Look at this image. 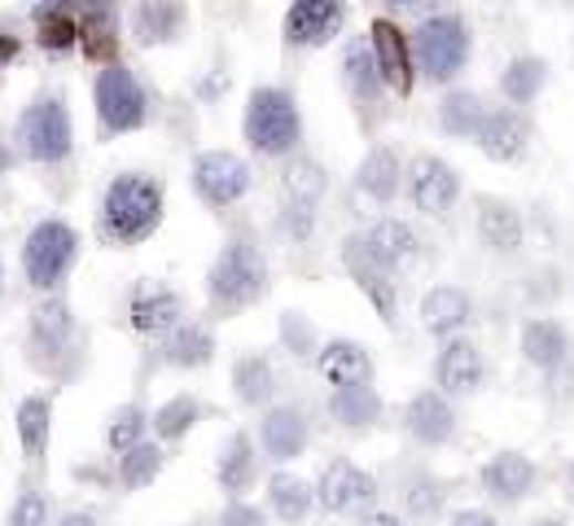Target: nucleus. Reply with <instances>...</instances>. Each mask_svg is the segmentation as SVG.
I'll list each match as a JSON object with an SVG mask.
<instances>
[{"label": "nucleus", "mask_w": 574, "mask_h": 526, "mask_svg": "<svg viewBox=\"0 0 574 526\" xmlns=\"http://www.w3.org/2000/svg\"><path fill=\"white\" fill-rule=\"evenodd\" d=\"M408 198L417 211L426 215H448L460 198V176L452 162L435 158V154H421L413 167H408Z\"/></svg>", "instance_id": "1a4fd4ad"}, {"label": "nucleus", "mask_w": 574, "mask_h": 526, "mask_svg": "<svg viewBox=\"0 0 574 526\" xmlns=\"http://www.w3.org/2000/svg\"><path fill=\"white\" fill-rule=\"evenodd\" d=\"M158 470H163V448L158 443H136L132 452H123V461H118V478H123V487H149L154 478H158Z\"/></svg>", "instance_id": "4c0bfd02"}, {"label": "nucleus", "mask_w": 574, "mask_h": 526, "mask_svg": "<svg viewBox=\"0 0 574 526\" xmlns=\"http://www.w3.org/2000/svg\"><path fill=\"white\" fill-rule=\"evenodd\" d=\"M544 84H549V62L535 57V53L513 57V62L504 66V75H500V93H504L513 106H531Z\"/></svg>", "instance_id": "bb28decb"}, {"label": "nucleus", "mask_w": 574, "mask_h": 526, "mask_svg": "<svg viewBox=\"0 0 574 526\" xmlns=\"http://www.w3.org/2000/svg\"><path fill=\"white\" fill-rule=\"evenodd\" d=\"M473 140H478V149H482L491 162H513V158H522L526 145H531V119H526L522 111H513V106L487 111V119H482V128H478Z\"/></svg>", "instance_id": "4468645a"}, {"label": "nucleus", "mask_w": 574, "mask_h": 526, "mask_svg": "<svg viewBox=\"0 0 574 526\" xmlns=\"http://www.w3.org/2000/svg\"><path fill=\"white\" fill-rule=\"evenodd\" d=\"M232 391L241 403H268L272 391H276V374L263 356H241L232 365Z\"/></svg>", "instance_id": "72a5a7b5"}, {"label": "nucleus", "mask_w": 574, "mask_h": 526, "mask_svg": "<svg viewBox=\"0 0 574 526\" xmlns=\"http://www.w3.org/2000/svg\"><path fill=\"white\" fill-rule=\"evenodd\" d=\"M478 238L495 255H518L522 238H526V224L504 198H478Z\"/></svg>", "instance_id": "a211bd4d"}, {"label": "nucleus", "mask_w": 574, "mask_h": 526, "mask_svg": "<svg viewBox=\"0 0 574 526\" xmlns=\"http://www.w3.org/2000/svg\"><path fill=\"white\" fill-rule=\"evenodd\" d=\"M220 526H263V514L254 505H246V501H232L229 509H225V518H220Z\"/></svg>", "instance_id": "de8ad7c7"}, {"label": "nucleus", "mask_w": 574, "mask_h": 526, "mask_svg": "<svg viewBox=\"0 0 574 526\" xmlns=\"http://www.w3.org/2000/svg\"><path fill=\"white\" fill-rule=\"evenodd\" d=\"M180 316H185V298L176 290H163V285H140L127 303V320L136 334L180 329Z\"/></svg>", "instance_id": "f3484780"}, {"label": "nucleus", "mask_w": 574, "mask_h": 526, "mask_svg": "<svg viewBox=\"0 0 574 526\" xmlns=\"http://www.w3.org/2000/svg\"><path fill=\"white\" fill-rule=\"evenodd\" d=\"M359 526H408V523H404L399 514H386V509H377V514H368V518H364Z\"/></svg>", "instance_id": "8fccbe9b"}, {"label": "nucleus", "mask_w": 574, "mask_h": 526, "mask_svg": "<svg viewBox=\"0 0 574 526\" xmlns=\"http://www.w3.org/2000/svg\"><path fill=\"white\" fill-rule=\"evenodd\" d=\"M49 421H53V403L49 394H27L18 403V439H22V452L31 461H44V448H49Z\"/></svg>", "instance_id": "c756f323"}, {"label": "nucleus", "mask_w": 574, "mask_h": 526, "mask_svg": "<svg viewBox=\"0 0 574 526\" xmlns=\"http://www.w3.org/2000/svg\"><path fill=\"white\" fill-rule=\"evenodd\" d=\"M330 412L346 430H364V425H373L382 417V394L373 391L368 382L364 387H338L330 394Z\"/></svg>", "instance_id": "cd10ccee"}, {"label": "nucleus", "mask_w": 574, "mask_h": 526, "mask_svg": "<svg viewBox=\"0 0 574 526\" xmlns=\"http://www.w3.org/2000/svg\"><path fill=\"white\" fill-rule=\"evenodd\" d=\"M312 496L316 492L303 478H294V474H272L268 478V501H272V509H276L281 523H303L307 509H312Z\"/></svg>", "instance_id": "473e14b6"}, {"label": "nucleus", "mask_w": 574, "mask_h": 526, "mask_svg": "<svg viewBox=\"0 0 574 526\" xmlns=\"http://www.w3.org/2000/svg\"><path fill=\"white\" fill-rule=\"evenodd\" d=\"M18 140L35 162H62L71 154V115L58 97H35L18 115Z\"/></svg>", "instance_id": "423d86ee"}, {"label": "nucleus", "mask_w": 574, "mask_h": 526, "mask_svg": "<svg viewBox=\"0 0 574 526\" xmlns=\"http://www.w3.org/2000/svg\"><path fill=\"white\" fill-rule=\"evenodd\" d=\"M71 338H75V320H71V307L62 298H49L35 307L31 316V356L40 369H58V360L71 351Z\"/></svg>", "instance_id": "f8f14e48"}, {"label": "nucleus", "mask_w": 574, "mask_h": 526, "mask_svg": "<svg viewBox=\"0 0 574 526\" xmlns=\"http://www.w3.org/2000/svg\"><path fill=\"white\" fill-rule=\"evenodd\" d=\"M303 136V119L299 106L285 88H254L246 102V140L259 154H290Z\"/></svg>", "instance_id": "7ed1b4c3"}, {"label": "nucleus", "mask_w": 574, "mask_h": 526, "mask_svg": "<svg viewBox=\"0 0 574 526\" xmlns=\"http://www.w3.org/2000/svg\"><path fill=\"white\" fill-rule=\"evenodd\" d=\"M163 356H167V365H176V369H198V365H207V360L216 356V338H211L202 325H180V329H171Z\"/></svg>", "instance_id": "2f4dec72"}, {"label": "nucleus", "mask_w": 574, "mask_h": 526, "mask_svg": "<svg viewBox=\"0 0 574 526\" xmlns=\"http://www.w3.org/2000/svg\"><path fill=\"white\" fill-rule=\"evenodd\" d=\"M473 320V298L460 290V285H435L426 298H421V325L439 338L452 343V334H460L465 325Z\"/></svg>", "instance_id": "4be33fe9"}, {"label": "nucleus", "mask_w": 574, "mask_h": 526, "mask_svg": "<svg viewBox=\"0 0 574 526\" xmlns=\"http://www.w3.org/2000/svg\"><path fill=\"white\" fill-rule=\"evenodd\" d=\"M216 478H220V487L229 492L232 501H237L241 492H250V483H254V448H250L246 434H232L229 443H225L220 465H216Z\"/></svg>", "instance_id": "7c9ffc66"}, {"label": "nucleus", "mask_w": 574, "mask_h": 526, "mask_svg": "<svg viewBox=\"0 0 574 526\" xmlns=\"http://www.w3.org/2000/svg\"><path fill=\"white\" fill-rule=\"evenodd\" d=\"M49 523V505H44V492L40 487H27L9 514V526H44Z\"/></svg>", "instance_id": "c03bdc74"}, {"label": "nucleus", "mask_w": 574, "mask_h": 526, "mask_svg": "<svg viewBox=\"0 0 574 526\" xmlns=\"http://www.w3.org/2000/svg\"><path fill=\"white\" fill-rule=\"evenodd\" d=\"M281 185H285V202H299V207H316L330 180H325V167H321V162H312V158H294V162L285 167Z\"/></svg>", "instance_id": "e433bc0d"}, {"label": "nucleus", "mask_w": 574, "mask_h": 526, "mask_svg": "<svg viewBox=\"0 0 574 526\" xmlns=\"http://www.w3.org/2000/svg\"><path fill=\"white\" fill-rule=\"evenodd\" d=\"M211 303L216 307H250L254 298H263V290H268V263L259 255V246H250V242H241V238H232L229 246L220 251V260L211 267Z\"/></svg>", "instance_id": "20e7f679"}, {"label": "nucleus", "mask_w": 574, "mask_h": 526, "mask_svg": "<svg viewBox=\"0 0 574 526\" xmlns=\"http://www.w3.org/2000/svg\"><path fill=\"white\" fill-rule=\"evenodd\" d=\"M194 189L211 207H232L250 189V167L229 149H207L194 158Z\"/></svg>", "instance_id": "6e6552de"}, {"label": "nucleus", "mask_w": 574, "mask_h": 526, "mask_svg": "<svg viewBox=\"0 0 574 526\" xmlns=\"http://www.w3.org/2000/svg\"><path fill=\"white\" fill-rule=\"evenodd\" d=\"M522 356H526V365H535V369H544V374L562 369L566 356H571V334H566V325H557V320H549V316L526 320V329H522Z\"/></svg>", "instance_id": "b1692460"}, {"label": "nucleus", "mask_w": 574, "mask_h": 526, "mask_svg": "<svg viewBox=\"0 0 574 526\" xmlns=\"http://www.w3.org/2000/svg\"><path fill=\"white\" fill-rule=\"evenodd\" d=\"M355 185H359V193H368L373 202H390V198L399 193V154L386 149V145L368 149V158H364L359 171H355Z\"/></svg>", "instance_id": "a878e982"}, {"label": "nucleus", "mask_w": 574, "mask_h": 526, "mask_svg": "<svg viewBox=\"0 0 574 526\" xmlns=\"http://www.w3.org/2000/svg\"><path fill=\"white\" fill-rule=\"evenodd\" d=\"M435 378H439V391L443 394H473L487 382V360L478 351V343L469 338H452L439 360H435Z\"/></svg>", "instance_id": "dca6fc26"}, {"label": "nucleus", "mask_w": 574, "mask_h": 526, "mask_svg": "<svg viewBox=\"0 0 574 526\" xmlns=\"http://www.w3.org/2000/svg\"><path fill=\"white\" fill-rule=\"evenodd\" d=\"M404 425L417 443L426 448H443L457 434V408L443 391H421L413 394V403L404 408Z\"/></svg>", "instance_id": "2eb2a0df"}, {"label": "nucleus", "mask_w": 574, "mask_h": 526, "mask_svg": "<svg viewBox=\"0 0 574 526\" xmlns=\"http://www.w3.org/2000/svg\"><path fill=\"white\" fill-rule=\"evenodd\" d=\"M13 53H18V40H13V35H0V66H4Z\"/></svg>", "instance_id": "603ef678"}, {"label": "nucleus", "mask_w": 574, "mask_h": 526, "mask_svg": "<svg viewBox=\"0 0 574 526\" xmlns=\"http://www.w3.org/2000/svg\"><path fill=\"white\" fill-rule=\"evenodd\" d=\"M343 263H346V272L355 276V285L373 298V307L382 312V320L395 325V281H390V272L368 260V251H364L359 238H351V242L343 246Z\"/></svg>", "instance_id": "412c9836"}, {"label": "nucleus", "mask_w": 574, "mask_h": 526, "mask_svg": "<svg viewBox=\"0 0 574 526\" xmlns=\"http://www.w3.org/2000/svg\"><path fill=\"white\" fill-rule=\"evenodd\" d=\"M417 71L430 84H452L469 62V27L460 13H435L413 31Z\"/></svg>", "instance_id": "f03ea898"}, {"label": "nucleus", "mask_w": 574, "mask_h": 526, "mask_svg": "<svg viewBox=\"0 0 574 526\" xmlns=\"http://www.w3.org/2000/svg\"><path fill=\"white\" fill-rule=\"evenodd\" d=\"M259 443L272 461H294L307 448V417L299 408H272L259 425Z\"/></svg>", "instance_id": "393cba45"}, {"label": "nucleus", "mask_w": 574, "mask_h": 526, "mask_svg": "<svg viewBox=\"0 0 574 526\" xmlns=\"http://www.w3.org/2000/svg\"><path fill=\"white\" fill-rule=\"evenodd\" d=\"M58 526H102V523H97L93 514H66V518H62Z\"/></svg>", "instance_id": "3c124183"}, {"label": "nucleus", "mask_w": 574, "mask_h": 526, "mask_svg": "<svg viewBox=\"0 0 574 526\" xmlns=\"http://www.w3.org/2000/svg\"><path fill=\"white\" fill-rule=\"evenodd\" d=\"M35 22H40V40H44L49 49H66V44H75V35H80V22L71 18L66 4H49V9H40Z\"/></svg>", "instance_id": "ea45409f"}, {"label": "nucleus", "mask_w": 574, "mask_h": 526, "mask_svg": "<svg viewBox=\"0 0 574 526\" xmlns=\"http://www.w3.org/2000/svg\"><path fill=\"white\" fill-rule=\"evenodd\" d=\"M346 9L334 0H299L285 13V40L290 44H325L330 35H338Z\"/></svg>", "instance_id": "aec40b11"}, {"label": "nucleus", "mask_w": 574, "mask_h": 526, "mask_svg": "<svg viewBox=\"0 0 574 526\" xmlns=\"http://www.w3.org/2000/svg\"><path fill=\"white\" fill-rule=\"evenodd\" d=\"M482 119H487V106H482V97L469 93V88L448 93L443 106H439V124H443V132H452V136H478Z\"/></svg>", "instance_id": "f704fd0d"}, {"label": "nucleus", "mask_w": 574, "mask_h": 526, "mask_svg": "<svg viewBox=\"0 0 574 526\" xmlns=\"http://www.w3.org/2000/svg\"><path fill=\"white\" fill-rule=\"evenodd\" d=\"M145 425H149V417L140 412V408H123L115 421H111V448L118 452H132L136 443H145L140 434H145Z\"/></svg>", "instance_id": "79ce46f5"}, {"label": "nucleus", "mask_w": 574, "mask_h": 526, "mask_svg": "<svg viewBox=\"0 0 574 526\" xmlns=\"http://www.w3.org/2000/svg\"><path fill=\"white\" fill-rule=\"evenodd\" d=\"M571 487H574V465H571Z\"/></svg>", "instance_id": "5fc2aeb1"}, {"label": "nucleus", "mask_w": 574, "mask_h": 526, "mask_svg": "<svg viewBox=\"0 0 574 526\" xmlns=\"http://www.w3.org/2000/svg\"><path fill=\"white\" fill-rule=\"evenodd\" d=\"M281 229L294 238V242H307L312 229H316V207H299V202H285V215H281Z\"/></svg>", "instance_id": "a18cd8bd"}, {"label": "nucleus", "mask_w": 574, "mask_h": 526, "mask_svg": "<svg viewBox=\"0 0 574 526\" xmlns=\"http://www.w3.org/2000/svg\"><path fill=\"white\" fill-rule=\"evenodd\" d=\"M163 220V189L158 180L149 176H115L111 189H106V202H102V224H106V238L111 242H140L158 229Z\"/></svg>", "instance_id": "f257e3e1"}, {"label": "nucleus", "mask_w": 574, "mask_h": 526, "mask_svg": "<svg viewBox=\"0 0 574 526\" xmlns=\"http://www.w3.org/2000/svg\"><path fill=\"white\" fill-rule=\"evenodd\" d=\"M316 369H321V378L338 391V387H364L368 378H373V360H368V351L359 347V343H325L321 351H316Z\"/></svg>", "instance_id": "5701e85b"}, {"label": "nucleus", "mask_w": 574, "mask_h": 526, "mask_svg": "<svg viewBox=\"0 0 574 526\" xmlns=\"http://www.w3.org/2000/svg\"><path fill=\"white\" fill-rule=\"evenodd\" d=\"M180 22H185V4H163V0H145L132 13V27H136L140 44H167V40H176Z\"/></svg>", "instance_id": "c85d7f7f"}, {"label": "nucleus", "mask_w": 574, "mask_h": 526, "mask_svg": "<svg viewBox=\"0 0 574 526\" xmlns=\"http://www.w3.org/2000/svg\"><path fill=\"white\" fill-rule=\"evenodd\" d=\"M359 242H364L368 260L377 263V267H386V272L413 263L417 260V251H421L413 224H404V220H377V224H368V233H364Z\"/></svg>", "instance_id": "6ab92c4d"}, {"label": "nucleus", "mask_w": 574, "mask_h": 526, "mask_svg": "<svg viewBox=\"0 0 574 526\" xmlns=\"http://www.w3.org/2000/svg\"><path fill=\"white\" fill-rule=\"evenodd\" d=\"M368 49H373V57H377L382 84H386L390 93L408 97V93H413V71H417V57H413L408 35H404L390 18H377V22L368 27Z\"/></svg>", "instance_id": "9d476101"}, {"label": "nucleus", "mask_w": 574, "mask_h": 526, "mask_svg": "<svg viewBox=\"0 0 574 526\" xmlns=\"http://www.w3.org/2000/svg\"><path fill=\"white\" fill-rule=\"evenodd\" d=\"M373 496H377V478L364 474L355 461L325 465V474H321V483H316V501H321L325 514H351V509L368 505Z\"/></svg>", "instance_id": "9b49d317"}, {"label": "nucleus", "mask_w": 574, "mask_h": 526, "mask_svg": "<svg viewBox=\"0 0 574 526\" xmlns=\"http://www.w3.org/2000/svg\"><path fill=\"white\" fill-rule=\"evenodd\" d=\"M452 526H500L491 514H482V509H460L452 514Z\"/></svg>", "instance_id": "09e8293b"}, {"label": "nucleus", "mask_w": 574, "mask_h": 526, "mask_svg": "<svg viewBox=\"0 0 574 526\" xmlns=\"http://www.w3.org/2000/svg\"><path fill=\"white\" fill-rule=\"evenodd\" d=\"M404 501H408V509H413L417 518H430V514H439V505H443V487H439L435 478H417V483L404 492Z\"/></svg>", "instance_id": "37998d69"}, {"label": "nucleus", "mask_w": 574, "mask_h": 526, "mask_svg": "<svg viewBox=\"0 0 574 526\" xmlns=\"http://www.w3.org/2000/svg\"><path fill=\"white\" fill-rule=\"evenodd\" d=\"M531 526H566V523H562V518H535Z\"/></svg>", "instance_id": "864d4df0"}, {"label": "nucleus", "mask_w": 574, "mask_h": 526, "mask_svg": "<svg viewBox=\"0 0 574 526\" xmlns=\"http://www.w3.org/2000/svg\"><path fill=\"white\" fill-rule=\"evenodd\" d=\"M281 338H285V347H290L294 356H312V325H307L299 312H285V320H281Z\"/></svg>", "instance_id": "49530a36"}, {"label": "nucleus", "mask_w": 574, "mask_h": 526, "mask_svg": "<svg viewBox=\"0 0 574 526\" xmlns=\"http://www.w3.org/2000/svg\"><path fill=\"white\" fill-rule=\"evenodd\" d=\"M75 251H80V233L62 220H44L31 229V238L22 246V272L31 285L49 290L66 276V267L75 263Z\"/></svg>", "instance_id": "39448f33"}, {"label": "nucleus", "mask_w": 574, "mask_h": 526, "mask_svg": "<svg viewBox=\"0 0 574 526\" xmlns=\"http://www.w3.org/2000/svg\"><path fill=\"white\" fill-rule=\"evenodd\" d=\"M80 35H84L88 57H111V49H115V13L111 9H88L84 22H80Z\"/></svg>", "instance_id": "a19ab883"}, {"label": "nucleus", "mask_w": 574, "mask_h": 526, "mask_svg": "<svg viewBox=\"0 0 574 526\" xmlns=\"http://www.w3.org/2000/svg\"><path fill=\"white\" fill-rule=\"evenodd\" d=\"M97 115L111 132H132L145 124L149 115V102H145V88L136 84V75L127 66H106L97 75Z\"/></svg>", "instance_id": "0eeeda50"}, {"label": "nucleus", "mask_w": 574, "mask_h": 526, "mask_svg": "<svg viewBox=\"0 0 574 526\" xmlns=\"http://www.w3.org/2000/svg\"><path fill=\"white\" fill-rule=\"evenodd\" d=\"M535 478H540L535 461H531L526 452H513V448L495 452V456L482 465V487H487V496L500 501V505L526 501V496L535 492Z\"/></svg>", "instance_id": "ddd939ff"}, {"label": "nucleus", "mask_w": 574, "mask_h": 526, "mask_svg": "<svg viewBox=\"0 0 574 526\" xmlns=\"http://www.w3.org/2000/svg\"><path fill=\"white\" fill-rule=\"evenodd\" d=\"M343 71H346L351 93H355V102H377V93H382V71H377V57H373L368 44L355 40V44L346 49Z\"/></svg>", "instance_id": "c9c22d12"}, {"label": "nucleus", "mask_w": 574, "mask_h": 526, "mask_svg": "<svg viewBox=\"0 0 574 526\" xmlns=\"http://www.w3.org/2000/svg\"><path fill=\"white\" fill-rule=\"evenodd\" d=\"M198 417H202V403H198L194 394H176V399H167V403L154 412V430H158L163 439H180V434L194 430Z\"/></svg>", "instance_id": "58836bf2"}]
</instances>
